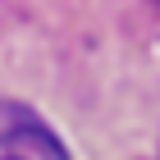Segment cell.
Wrapping results in <instances>:
<instances>
[{
  "label": "cell",
  "instance_id": "cell-1",
  "mask_svg": "<svg viewBox=\"0 0 160 160\" xmlns=\"http://www.w3.org/2000/svg\"><path fill=\"white\" fill-rule=\"evenodd\" d=\"M32 142H37V147H46V151H60L46 133H41V137H32ZM32 142H23L18 133H5V137H0V160H32V151H28ZM60 156H64V151H60Z\"/></svg>",
  "mask_w": 160,
  "mask_h": 160
},
{
  "label": "cell",
  "instance_id": "cell-2",
  "mask_svg": "<svg viewBox=\"0 0 160 160\" xmlns=\"http://www.w3.org/2000/svg\"><path fill=\"white\" fill-rule=\"evenodd\" d=\"M151 5H160V0H151Z\"/></svg>",
  "mask_w": 160,
  "mask_h": 160
}]
</instances>
